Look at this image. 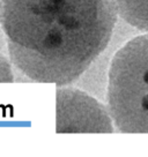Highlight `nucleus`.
I'll use <instances>...</instances> for the list:
<instances>
[{"label":"nucleus","mask_w":148,"mask_h":157,"mask_svg":"<svg viewBox=\"0 0 148 157\" xmlns=\"http://www.w3.org/2000/svg\"><path fill=\"white\" fill-rule=\"evenodd\" d=\"M114 0H0L10 61L33 81L74 82L107 48Z\"/></svg>","instance_id":"1"},{"label":"nucleus","mask_w":148,"mask_h":157,"mask_svg":"<svg viewBox=\"0 0 148 157\" xmlns=\"http://www.w3.org/2000/svg\"><path fill=\"white\" fill-rule=\"evenodd\" d=\"M111 118L124 133H148V34L115 54L109 72Z\"/></svg>","instance_id":"2"},{"label":"nucleus","mask_w":148,"mask_h":157,"mask_svg":"<svg viewBox=\"0 0 148 157\" xmlns=\"http://www.w3.org/2000/svg\"><path fill=\"white\" fill-rule=\"evenodd\" d=\"M112 120L102 104L74 88L57 90V133H112Z\"/></svg>","instance_id":"3"},{"label":"nucleus","mask_w":148,"mask_h":157,"mask_svg":"<svg viewBox=\"0 0 148 157\" xmlns=\"http://www.w3.org/2000/svg\"><path fill=\"white\" fill-rule=\"evenodd\" d=\"M115 4L126 22L148 31V0H115Z\"/></svg>","instance_id":"4"},{"label":"nucleus","mask_w":148,"mask_h":157,"mask_svg":"<svg viewBox=\"0 0 148 157\" xmlns=\"http://www.w3.org/2000/svg\"><path fill=\"white\" fill-rule=\"evenodd\" d=\"M13 81H14V75L12 72L10 61L2 54H0V82L10 83Z\"/></svg>","instance_id":"5"}]
</instances>
